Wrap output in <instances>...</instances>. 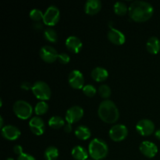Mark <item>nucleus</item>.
Returning <instances> with one entry per match:
<instances>
[{
	"label": "nucleus",
	"instance_id": "obj_1",
	"mask_svg": "<svg viewBox=\"0 0 160 160\" xmlns=\"http://www.w3.org/2000/svg\"><path fill=\"white\" fill-rule=\"evenodd\" d=\"M128 11L131 19L137 22H143L151 18L154 9L148 2L134 1L130 5Z\"/></svg>",
	"mask_w": 160,
	"mask_h": 160
},
{
	"label": "nucleus",
	"instance_id": "obj_2",
	"mask_svg": "<svg viewBox=\"0 0 160 160\" xmlns=\"http://www.w3.org/2000/svg\"><path fill=\"white\" fill-rule=\"evenodd\" d=\"M98 113L102 120L107 123H115L120 117L117 106L111 100H104L100 103Z\"/></svg>",
	"mask_w": 160,
	"mask_h": 160
},
{
	"label": "nucleus",
	"instance_id": "obj_3",
	"mask_svg": "<svg viewBox=\"0 0 160 160\" xmlns=\"http://www.w3.org/2000/svg\"><path fill=\"white\" fill-rule=\"evenodd\" d=\"M108 145L106 142L99 138H95L90 142L88 152L92 159L101 160L104 159L108 154Z\"/></svg>",
	"mask_w": 160,
	"mask_h": 160
},
{
	"label": "nucleus",
	"instance_id": "obj_4",
	"mask_svg": "<svg viewBox=\"0 0 160 160\" xmlns=\"http://www.w3.org/2000/svg\"><path fill=\"white\" fill-rule=\"evenodd\" d=\"M14 113L21 120L28 119L32 114V106L24 100H17L12 106Z\"/></svg>",
	"mask_w": 160,
	"mask_h": 160
},
{
	"label": "nucleus",
	"instance_id": "obj_5",
	"mask_svg": "<svg viewBox=\"0 0 160 160\" xmlns=\"http://www.w3.org/2000/svg\"><path fill=\"white\" fill-rule=\"evenodd\" d=\"M36 98L41 100H48L51 97V90L48 84L42 81H36L31 88Z\"/></svg>",
	"mask_w": 160,
	"mask_h": 160
},
{
	"label": "nucleus",
	"instance_id": "obj_6",
	"mask_svg": "<svg viewBox=\"0 0 160 160\" xmlns=\"http://www.w3.org/2000/svg\"><path fill=\"white\" fill-rule=\"evenodd\" d=\"M59 9L55 6H50L44 13V23L48 26H53L59 21Z\"/></svg>",
	"mask_w": 160,
	"mask_h": 160
},
{
	"label": "nucleus",
	"instance_id": "obj_7",
	"mask_svg": "<svg viewBox=\"0 0 160 160\" xmlns=\"http://www.w3.org/2000/svg\"><path fill=\"white\" fill-rule=\"evenodd\" d=\"M128 130L125 125L117 124L112 126L109 130V137L115 142L123 140L128 136Z\"/></svg>",
	"mask_w": 160,
	"mask_h": 160
},
{
	"label": "nucleus",
	"instance_id": "obj_8",
	"mask_svg": "<svg viewBox=\"0 0 160 160\" xmlns=\"http://www.w3.org/2000/svg\"><path fill=\"white\" fill-rule=\"evenodd\" d=\"M136 130L141 135H150L151 134H152L155 130L154 123L148 119L141 120L138 122L137 125H136Z\"/></svg>",
	"mask_w": 160,
	"mask_h": 160
},
{
	"label": "nucleus",
	"instance_id": "obj_9",
	"mask_svg": "<svg viewBox=\"0 0 160 160\" xmlns=\"http://www.w3.org/2000/svg\"><path fill=\"white\" fill-rule=\"evenodd\" d=\"M69 84L75 89H81L84 88V78L82 73L78 70H72L68 77Z\"/></svg>",
	"mask_w": 160,
	"mask_h": 160
},
{
	"label": "nucleus",
	"instance_id": "obj_10",
	"mask_svg": "<svg viewBox=\"0 0 160 160\" xmlns=\"http://www.w3.org/2000/svg\"><path fill=\"white\" fill-rule=\"evenodd\" d=\"M84 115V109L78 106L70 107L66 113V120L69 123H73L81 120Z\"/></svg>",
	"mask_w": 160,
	"mask_h": 160
},
{
	"label": "nucleus",
	"instance_id": "obj_11",
	"mask_svg": "<svg viewBox=\"0 0 160 160\" xmlns=\"http://www.w3.org/2000/svg\"><path fill=\"white\" fill-rule=\"evenodd\" d=\"M40 56L45 62H53L56 59H58L59 54L54 47L51 45H45L41 48Z\"/></svg>",
	"mask_w": 160,
	"mask_h": 160
},
{
	"label": "nucleus",
	"instance_id": "obj_12",
	"mask_svg": "<svg viewBox=\"0 0 160 160\" xmlns=\"http://www.w3.org/2000/svg\"><path fill=\"white\" fill-rule=\"evenodd\" d=\"M140 151L144 156L148 158H153L158 152V148L153 142L149 141H144L141 143Z\"/></svg>",
	"mask_w": 160,
	"mask_h": 160
},
{
	"label": "nucleus",
	"instance_id": "obj_13",
	"mask_svg": "<svg viewBox=\"0 0 160 160\" xmlns=\"http://www.w3.org/2000/svg\"><path fill=\"white\" fill-rule=\"evenodd\" d=\"M30 129L34 134L41 135L45 131V122L41 117H34L29 122Z\"/></svg>",
	"mask_w": 160,
	"mask_h": 160
},
{
	"label": "nucleus",
	"instance_id": "obj_14",
	"mask_svg": "<svg viewBox=\"0 0 160 160\" xmlns=\"http://www.w3.org/2000/svg\"><path fill=\"white\" fill-rule=\"evenodd\" d=\"M2 135L8 140L13 141L20 136V131L17 127L12 125H6L2 128Z\"/></svg>",
	"mask_w": 160,
	"mask_h": 160
},
{
	"label": "nucleus",
	"instance_id": "obj_15",
	"mask_svg": "<svg viewBox=\"0 0 160 160\" xmlns=\"http://www.w3.org/2000/svg\"><path fill=\"white\" fill-rule=\"evenodd\" d=\"M110 28V30L108 32V38L109 39V41L116 45H123L126 40L123 33L120 30L116 29L112 27Z\"/></svg>",
	"mask_w": 160,
	"mask_h": 160
},
{
	"label": "nucleus",
	"instance_id": "obj_16",
	"mask_svg": "<svg viewBox=\"0 0 160 160\" xmlns=\"http://www.w3.org/2000/svg\"><path fill=\"white\" fill-rule=\"evenodd\" d=\"M66 45L72 52L78 53L82 48V42L76 36H70L66 40Z\"/></svg>",
	"mask_w": 160,
	"mask_h": 160
},
{
	"label": "nucleus",
	"instance_id": "obj_17",
	"mask_svg": "<svg viewBox=\"0 0 160 160\" xmlns=\"http://www.w3.org/2000/svg\"><path fill=\"white\" fill-rule=\"evenodd\" d=\"M102 8V2L99 0H88L86 2L84 9L86 13L94 15L97 13Z\"/></svg>",
	"mask_w": 160,
	"mask_h": 160
},
{
	"label": "nucleus",
	"instance_id": "obj_18",
	"mask_svg": "<svg viewBox=\"0 0 160 160\" xmlns=\"http://www.w3.org/2000/svg\"><path fill=\"white\" fill-rule=\"evenodd\" d=\"M91 74H92V78L98 82L104 81L109 76V73L107 70L103 67H95V69H93Z\"/></svg>",
	"mask_w": 160,
	"mask_h": 160
},
{
	"label": "nucleus",
	"instance_id": "obj_19",
	"mask_svg": "<svg viewBox=\"0 0 160 160\" xmlns=\"http://www.w3.org/2000/svg\"><path fill=\"white\" fill-rule=\"evenodd\" d=\"M146 48L148 52L152 54H157L160 50V41L157 37L149 38L146 43Z\"/></svg>",
	"mask_w": 160,
	"mask_h": 160
},
{
	"label": "nucleus",
	"instance_id": "obj_20",
	"mask_svg": "<svg viewBox=\"0 0 160 160\" xmlns=\"http://www.w3.org/2000/svg\"><path fill=\"white\" fill-rule=\"evenodd\" d=\"M72 156L77 160H87L88 152L85 148L80 145L73 147L72 149Z\"/></svg>",
	"mask_w": 160,
	"mask_h": 160
},
{
	"label": "nucleus",
	"instance_id": "obj_21",
	"mask_svg": "<svg viewBox=\"0 0 160 160\" xmlns=\"http://www.w3.org/2000/svg\"><path fill=\"white\" fill-rule=\"evenodd\" d=\"M75 135L81 140H87L91 137V131L85 126H79L75 130Z\"/></svg>",
	"mask_w": 160,
	"mask_h": 160
},
{
	"label": "nucleus",
	"instance_id": "obj_22",
	"mask_svg": "<svg viewBox=\"0 0 160 160\" xmlns=\"http://www.w3.org/2000/svg\"><path fill=\"white\" fill-rule=\"evenodd\" d=\"M59 156V150L55 146H49L45 149L44 157L45 160H56Z\"/></svg>",
	"mask_w": 160,
	"mask_h": 160
},
{
	"label": "nucleus",
	"instance_id": "obj_23",
	"mask_svg": "<svg viewBox=\"0 0 160 160\" xmlns=\"http://www.w3.org/2000/svg\"><path fill=\"white\" fill-rule=\"evenodd\" d=\"M48 125L54 129H59L64 126V120L59 116H53L48 120Z\"/></svg>",
	"mask_w": 160,
	"mask_h": 160
},
{
	"label": "nucleus",
	"instance_id": "obj_24",
	"mask_svg": "<svg viewBox=\"0 0 160 160\" xmlns=\"http://www.w3.org/2000/svg\"><path fill=\"white\" fill-rule=\"evenodd\" d=\"M113 9L114 12H115L117 15L120 16L125 15L128 10L127 5L125 4L124 2H117L114 4Z\"/></svg>",
	"mask_w": 160,
	"mask_h": 160
},
{
	"label": "nucleus",
	"instance_id": "obj_25",
	"mask_svg": "<svg viewBox=\"0 0 160 160\" xmlns=\"http://www.w3.org/2000/svg\"><path fill=\"white\" fill-rule=\"evenodd\" d=\"M44 37L48 42H56L57 41V34L56 31L52 28H46L44 31Z\"/></svg>",
	"mask_w": 160,
	"mask_h": 160
},
{
	"label": "nucleus",
	"instance_id": "obj_26",
	"mask_svg": "<svg viewBox=\"0 0 160 160\" xmlns=\"http://www.w3.org/2000/svg\"><path fill=\"white\" fill-rule=\"evenodd\" d=\"M48 103L45 102V101H41L36 104L35 108H34V110L37 115H42V114H45V112L48 111Z\"/></svg>",
	"mask_w": 160,
	"mask_h": 160
},
{
	"label": "nucleus",
	"instance_id": "obj_27",
	"mask_svg": "<svg viewBox=\"0 0 160 160\" xmlns=\"http://www.w3.org/2000/svg\"><path fill=\"white\" fill-rule=\"evenodd\" d=\"M100 96L104 98H107L110 96L111 95V89L107 84H102L98 90Z\"/></svg>",
	"mask_w": 160,
	"mask_h": 160
},
{
	"label": "nucleus",
	"instance_id": "obj_28",
	"mask_svg": "<svg viewBox=\"0 0 160 160\" xmlns=\"http://www.w3.org/2000/svg\"><path fill=\"white\" fill-rule=\"evenodd\" d=\"M30 17L36 22H39L41 20H43L44 14L40 9H34L30 12Z\"/></svg>",
	"mask_w": 160,
	"mask_h": 160
},
{
	"label": "nucleus",
	"instance_id": "obj_29",
	"mask_svg": "<svg viewBox=\"0 0 160 160\" xmlns=\"http://www.w3.org/2000/svg\"><path fill=\"white\" fill-rule=\"evenodd\" d=\"M96 88L92 84H87L83 88V92L88 97H93L96 94Z\"/></svg>",
	"mask_w": 160,
	"mask_h": 160
},
{
	"label": "nucleus",
	"instance_id": "obj_30",
	"mask_svg": "<svg viewBox=\"0 0 160 160\" xmlns=\"http://www.w3.org/2000/svg\"><path fill=\"white\" fill-rule=\"evenodd\" d=\"M58 59L59 60V62L62 64H67L70 62V58L68 54L65 52H62L60 54H59V56H58Z\"/></svg>",
	"mask_w": 160,
	"mask_h": 160
},
{
	"label": "nucleus",
	"instance_id": "obj_31",
	"mask_svg": "<svg viewBox=\"0 0 160 160\" xmlns=\"http://www.w3.org/2000/svg\"><path fill=\"white\" fill-rule=\"evenodd\" d=\"M17 160H36L35 158L31 155L28 154V153H23L20 156H18Z\"/></svg>",
	"mask_w": 160,
	"mask_h": 160
},
{
	"label": "nucleus",
	"instance_id": "obj_32",
	"mask_svg": "<svg viewBox=\"0 0 160 160\" xmlns=\"http://www.w3.org/2000/svg\"><path fill=\"white\" fill-rule=\"evenodd\" d=\"M20 87H21V88L23 89V90L28 91L29 90V89L32 88L33 84H31V83H30L29 81H23L21 84V85H20Z\"/></svg>",
	"mask_w": 160,
	"mask_h": 160
},
{
	"label": "nucleus",
	"instance_id": "obj_33",
	"mask_svg": "<svg viewBox=\"0 0 160 160\" xmlns=\"http://www.w3.org/2000/svg\"><path fill=\"white\" fill-rule=\"evenodd\" d=\"M13 152L18 156H20L21 154H23V148L20 145H17L13 147Z\"/></svg>",
	"mask_w": 160,
	"mask_h": 160
},
{
	"label": "nucleus",
	"instance_id": "obj_34",
	"mask_svg": "<svg viewBox=\"0 0 160 160\" xmlns=\"http://www.w3.org/2000/svg\"><path fill=\"white\" fill-rule=\"evenodd\" d=\"M33 28H34L35 30H38V31H39V30L42 29V28H43V25H42V23H40V21L35 22V23L33 24Z\"/></svg>",
	"mask_w": 160,
	"mask_h": 160
},
{
	"label": "nucleus",
	"instance_id": "obj_35",
	"mask_svg": "<svg viewBox=\"0 0 160 160\" xmlns=\"http://www.w3.org/2000/svg\"><path fill=\"white\" fill-rule=\"evenodd\" d=\"M64 131L67 133H70L72 131V125L71 123H67V124L64 125Z\"/></svg>",
	"mask_w": 160,
	"mask_h": 160
},
{
	"label": "nucleus",
	"instance_id": "obj_36",
	"mask_svg": "<svg viewBox=\"0 0 160 160\" xmlns=\"http://www.w3.org/2000/svg\"><path fill=\"white\" fill-rule=\"evenodd\" d=\"M155 134H156V137L160 140V129L157 130V131H156V133H155Z\"/></svg>",
	"mask_w": 160,
	"mask_h": 160
},
{
	"label": "nucleus",
	"instance_id": "obj_37",
	"mask_svg": "<svg viewBox=\"0 0 160 160\" xmlns=\"http://www.w3.org/2000/svg\"><path fill=\"white\" fill-rule=\"evenodd\" d=\"M2 126H3V119H2V117H0V127L2 128H3Z\"/></svg>",
	"mask_w": 160,
	"mask_h": 160
},
{
	"label": "nucleus",
	"instance_id": "obj_38",
	"mask_svg": "<svg viewBox=\"0 0 160 160\" xmlns=\"http://www.w3.org/2000/svg\"><path fill=\"white\" fill-rule=\"evenodd\" d=\"M6 160H14V159H12V158H8V159H6Z\"/></svg>",
	"mask_w": 160,
	"mask_h": 160
},
{
	"label": "nucleus",
	"instance_id": "obj_39",
	"mask_svg": "<svg viewBox=\"0 0 160 160\" xmlns=\"http://www.w3.org/2000/svg\"><path fill=\"white\" fill-rule=\"evenodd\" d=\"M88 160H89V159H88Z\"/></svg>",
	"mask_w": 160,
	"mask_h": 160
}]
</instances>
